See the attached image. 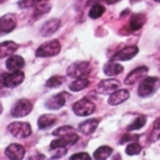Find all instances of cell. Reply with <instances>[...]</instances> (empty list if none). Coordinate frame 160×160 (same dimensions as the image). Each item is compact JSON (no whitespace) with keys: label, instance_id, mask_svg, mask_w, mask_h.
I'll return each instance as SVG.
<instances>
[{"label":"cell","instance_id":"1","mask_svg":"<svg viewBox=\"0 0 160 160\" xmlns=\"http://www.w3.org/2000/svg\"><path fill=\"white\" fill-rule=\"evenodd\" d=\"M25 79V73L22 71L0 73V90L3 88L13 89L21 85Z\"/></svg>","mask_w":160,"mask_h":160},{"label":"cell","instance_id":"2","mask_svg":"<svg viewBox=\"0 0 160 160\" xmlns=\"http://www.w3.org/2000/svg\"><path fill=\"white\" fill-rule=\"evenodd\" d=\"M159 86H160V79L158 77L156 76L145 77L142 79V81L138 86V94L142 98L149 97L157 91Z\"/></svg>","mask_w":160,"mask_h":160},{"label":"cell","instance_id":"3","mask_svg":"<svg viewBox=\"0 0 160 160\" xmlns=\"http://www.w3.org/2000/svg\"><path fill=\"white\" fill-rule=\"evenodd\" d=\"M92 72V65L88 61L78 60L72 63L67 69V75L72 78H83Z\"/></svg>","mask_w":160,"mask_h":160},{"label":"cell","instance_id":"4","mask_svg":"<svg viewBox=\"0 0 160 160\" xmlns=\"http://www.w3.org/2000/svg\"><path fill=\"white\" fill-rule=\"evenodd\" d=\"M61 49L60 43L58 40H52L40 45L36 51L38 58H50L59 54Z\"/></svg>","mask_w":160,"mask_h":160},{"label":"cell","instance_id":"5","mask_svg":"<svg viewBox=\"0 0 160 160\" xmlns=\"http://www.w3.org/2000/svg\"><path fill=\"white\" fill-rule=\"evenodd\" d=\"M9 132L16 138H26L31 135V126L26 122H13L8 126Z\"/></svg>","mask_w":160,"mask_h":160},{"label":"cell","instance_id":"6","mask_svg":"<svg viewBox=\"0 0 160 160\" xmlns=\"http://www.w3.org/2000/svg\"><path fill=\"white\" fill-rule=\"evenodd\" d=\"M72 111L77 116H90L95 111V105L88 98H82L73 104Z\"/></svg>","mask_w":160,"mask_h":160},{"label":"cell","instance_id":"7","mask_svg":"<svg viewBox=\"0 0 160 160\" xmlns=\"http://www.w3.org/2000/svg\"><path fill=\"white\" fill-rule=\"evenodd\" d=\"M32 108H33L32 103L29 100L23 98V99H20L17 102H15V104L12 108L11 114L14 118L26 117L31 112Z\"/></svg>","mask_w":160,"mask_h":160},{"label":"cell","instance_id":"8","mask_svg":"<svg viewBox=\"0 0 160 160\" xmlns=\"http://www.w3.org/2000/svg\"><path fill=\"white\" fill-rule=\"evenodd\" d=\"M17 20L14 14L9 13L0 17V37L12 32L16 28Z\"/></svg>","mask_w":160,"mask_h":160},{"label":"cell","instance_id":"9","mask_svg":"<svg viewBox=\"0 0 160 160\" xmlns=\"http://www.w3.org/2000/svg\"><path fill=\"white\" fill-rule=\"evenodd\" d=\"M78 139H79V136L75 132H72L70 134H67L62 137H58V138L52 140L50 143V149L54 150L57 148L67 147L68 145H72L76 143Z\"/></svg>","mask_w":160,"mask_h":160},{"label":"cell","instance_id":"10","mask_svg":"<svg viewBox=\"0 0 160 160\" xmlns=\"http://www.w3.org/2000/svg\"><path fill=\"white\" fill-rule=\"evenodd\" d=\"M121 83L116 79H105L99 83L97 91L103 95H110L117 90H119Z\"/></svg>","mask_w":160,"mask_h":160},{"label":"cell","instance_id":"11","mask_svg":"<svg viewBox=\"0 0 160 160\" xmlns=\"http://www.w3.org/2000/svg\"><path fill=\"white\" fill-rule=\"evenodd\" d=\"M148 67L146 66H139L133 70L124 79V84L125 85H134L136 84L138 80L143 79L144 76L148 73Z\"/></svg>","mask_w":160,"mask_h":160},{"label":"cell","instance_id":"12","mask_svg":"<svg viewBox=\"0 0 160 160\" xmlns=\"http://www.w3.org/2000/svg\"><path fill=\"white\" fill-rule=\"evenodd\" d=\"M138 53V46H136V45L127 46V47L122 49L121 51H119L118 53H116L113 56V58H111V60H114V61H126V60H130L135 56H137Z\"/></svg>","mask_w":160,"mask_h":160},{"label":"cell","instance_id":"13","mask_svg":"<svg viewBox=\"0 0 160 160\" xmlns=\"http://www.w3.org/2000/svg\"><path fill=\"white\" fill-rule=\"evenodd\" d=\"M25 153H26V149L24 148V146L17 143H12L9 145L5 150V154L7 155V157L12 160L23 159Z\"/></svg>","mask_w":160,"mask_h":160},{"label":"cell","instance_id":"14","mask_svg":"<svg viewBox=\"0 0 160 160\" xmlns=\"http://www.w3.org/2000/svg\"><path fill=\"white\" fill-rule=\"evenodd\" d=\"M60 24L61 22L59 19H50L42 25L40 32L43 37H49L58 31V29L60 27Z\"/></svg>","mask_w":160,"mask_h":160},{"label":"cell","instance_id":"15","mask_svg":"<svg viewBox=\"0 0 160 160\" xmlns=\"http://www.w3.org/2000/svg\"><path fill=\"white\" fill-rule=\"evenodd\" d=\"M130 97V93L127 90H117L110 94L108 103L110 106H118L124 103Z\"/></svg>","mask_w":160,"mask_h":160},{"label":"cell","instance_id":"16","mask_svg":"<svg viewBox=\"0 0 160 160\" xmlns=\"http://www.w3.org/2000/svg\"><path fill=\"white\" fill-rule=\"evenodd\" d=\"M65 103H66V99L64 93H58L51 96L45 102V108L50 110H58L61 108L65 105Z\"/></svg>","mask_w":160,"mask_h":160},{"label":"cell","instance_id":"17","mask_svg":"<svg viewBox=\"0 0 160 160\" xmlns=\"http://www.w3.org/2000/svg\"><path fill=\"white\" fill-rule=\"evenodd\" d=\"M19 44L12 41H6L0 43V58L11 57L17 51Z\"/></svg>","mask_w":160,"mask_h":160},{"label":"cell","instance_id":"18","mask_svg":"<svg viewBox=\"0 0 160 160\" xmlns=\"http://www.w3.org/2000/svg\"><path fill=\"white\" fill-rule=\"evenodd\" d=\"M99 124L98 120L96 119H88L84 122H82L78 126V130L80 133H82L85 136H89L92 135V133H94V131L96 130L97 126Z\"/></svg>","mask_w":160,"mask_h":160},{"label":"cell","instance_id":"19","mask_svg":"<svg viewBox=\"0 0 160 160\" xmlns=\"http://www.w3.org/2000/svg\"><path fill=\"white\" fill-rule=\"evenodd\" d=\"M25 66V60L20 56L12 55L6 61V67L11 72L21 71V69Z\"/></svg>","mask_w":160,"mask_h":160},{"label":"cell","instance_id":"20","mask_svg":"<svg viewBox=\"0 0 160 160\" xmlns=\"http://www.w3.org/2000/svg\"><path fill=\"white\" fill-rule=\"evenodd\" d=\"M122 71H123V67L121 64L115 62L114 60H110V61L107 62L104 66V72H105V74H107L108 76L118 75Z\"/></svg>","mask_w":160,"mask_h":160},{"label":"cell","instance_id":"21","mask_svg":"<svg viewBox=\"0 0 160 160\" xmlns=\"http://www.w3.org/2000/svg\"><path fill=\"white\" fill-rule=\"evenodd\" d=\"M146 23V16L143 13H135L131 16L129 26L133 31L139 30Z\"/></svg>","mask_w":160,"mask_h":160},{"label":"cell","instance_id":"22","mask_svg":"<svg viewBox=\"0 0 160 160\" xmlns=\"http://www.w3.org/2000/svg\"><path fill=\"white\" fill-rule=\"evenodd\" d=\"M57 122V118L53 114H43L38 120V126L40 129H47L53 126Z\"/></svg>","mask_w":160,"mask_h":160},{"label":"cell","instance_id":"23","mask_svg":"<svg viewBox=\"0 0 160 160\" xmlns=\"http://www.w3.org/2000/svg\"><path fill=\"white\" fill-rule=\"evenodd\" d=\"M90 85V81L88 79H86L85 77L83 78H76V80L72 81L70 85H69V90L72 92H80L86 88H88V86Z\"/></svg>","mask_w":160,"mask_h":160},{"label":"cell","instance_id":"24","mask_svg":"<svg viewBox=\"0 0 160 160\" xmlns=\"http://www.w3.org/2000/svg\"><path fill=\"white\" fill-rule=\"evenodd\" d=\"M113 150L109 146H101L93 152V158L99 160H105L109 157Z\"/></svg>","mask_w":160,"mask_h":160},{"label":"cell","instance_id":"25","mask_svg":"<svg viewBox=\"0 0 160 160\" xmlns=\"http://www.w3.org/2000/svg\"><path fill=\"white\" fill-rule=\"evenodd\" d=\"M51 10V6L49 4H39L36 6L34 12H33V14H32V17L34 19H38L40 17H42V15L46 14L47 12H49V11Z\"/></svg>","mask_w":160,"mask_h":160},{"label":"cell","instance_id":"26","mask_svg":"<svg viewBox=\"0 0 160 160\" xmlns=\"http://www.w3.org/2000/svg\"><path fill=\"white\" fill-rule=\"evenodd\" d=\"M106 12V8L101 5L100 3L99 4H94L92 6V9L90 10V12H89V16L92 18V19H97L99 17H101L104 12Z\"/></svg>","mask_w":160,"mask_h":160},{"label":"cell","instance_id":"27","mask_svg":"<svg viewBox=\"0 0 160 160\" xmlns=\"http://www.w3.org/2000/svg\"><path fill=\"white\" fill-rule=\"evenodd\" d=\"M64 82V77L61 76V75H54L52 77H50L46 83H45V86L47 88H51V89H54V88H58L59 86H61Z\"/></svg>","mask_w":160,"mask_h":160},{"label":"cell","instance_id":"28","mask_svg":"<svg viewBox=\"0 0 160 160\" xmlns=\"http://www.w3.org/2000/svg\"><path fill=\"white\" fill-rule=\"evenodd\" d=\"M146 122H147V118L145 116H139V117L136 118L135 121L129 126H127V130L128 131L139 130L146 124Z\"/></svg>","mask_w":160,"mask_h":160},{"label":"cell","instance_id":"29","mask_svg":"<svg viewBox=\"0 0 160 160\" xmlns=\"http://www.w3.org/2000/svg\"><path fill=\"white\" fill-rule=\"evenodd\" d=\"M158 139H160V118L157 119L153 122V126H152V132L150 134V140L151 141L155 142Z\"/></svg>","mask_w":160,"mask_h":160},{"label":"cell","instance_id":"30","mask_svg":"<svg viewBox=\"0 0 160 160\" xmlns=\"http://www.w3.org/2000/svg\"><path fill=\"white\" fill-rule=\"evenodd\" d=\"M47 0H19L18 1V6L21 9H28L31 7H35Z\"/></svg>","mask_w":160,"mask_h":160},{"label":"cell","instance_id":"31","mask_svg":"<svg viewBox=\"0 0 160 160\" xmlns=\"http://www.w3.org/2000/svg\"><path fill=\"white\" fill-rule=\"evenodd\" d=\"M72 132H75L74 128L72 126H70V125H64V126H61V127H58L57 128L54 132H53V136L55 137H62V136H65L67 134H70Z\"/></svg>","mask_w":160,"mask_h":160},{"label":"cell","instance_id":"32","mask_svg":"<svg viewBox=\"0 0 160 160\" xmlns=\"http://www.w3.org/2000/svg\"><path fill=\"white\" fill-rule=\"evenodd\" d=\"M141 146L138 143H130L126 148H125V152L128 155H136L138 154L141 152Z\"/></svg>","mask_w":160,"mask_h":160},{"label":"cell","instance_id":"33","mask_svg":"<svg viewBox=\"0 0 160 160\" xmlns=\"http://www.w3.org/2000/svg\"><path fill=\"white\" fill-rule=\"evenodd\" d=\"M71 160H91V156L87 152H77L70 156Z\"/></svg>","mask_w":160,"mask_h":160},{"label":"cell","instance_id":"34","mask_svg":"<svg viewBox=\"0 0 160 160\" xmlns=\"http://www.w3.org/2000/svg\"><path fill=\"white\" fill-rule=\"evenodd\" d=\"M54 151V153L52 155V159H56V158H60L62 157L63 155H65L67 153V149L66 147H62V148H57V149H54L52 150Z\"/></svg>","mask_w":160,"mask_h":160},{"label":"cell","instance_id":"35","mask_svg":"<svg viewBox=\"0 0 160 160\" xmlns=\"http://www.w3.org/2000/svg\"><path fill=\"white\" fill-rule=\"evenodd\" d=\"M134 138H135V137H132V136H130V135L126 134V135H124V136H123V138L121 139L120 144H123V143H125V142H127V141L134 140Z\"/></svg>","mask_w":160,"mask_h":160},{"label":"cell","instance_id":"36","mask_svg":"<svg viewBox=\"0 0 160 160\" xmlns=\"http://www.w3.org/2000/svg\"><path fill=\"white\" fill-rule=\"evenodd\" d=\"M100 2H105V0H88L87 5L88 6H92L94 4H99Z\"/></svg>","mask_w":160,"mask_h":160},{"label":"cell","instance_id":"37","mask_svg":"<svg viewBox=\"0 0 160 160\" xmlns=\"http://www.w3.org/2000/svg\"><path fill=\"white\" fill-rule=\"evenodd\" d=\"M119 1H121V0H105V2L108 5H112V4H116L118 3Z\"/></svg>","mask_w":160,"mask_h":160},{"label":"cell","instance_id":"38","mask_svg":"<svg viewBox=\"0 0 160 160\" xmlns=\"http://www.w3.org/2000/svg\"><path fill=\"white\" fill-rule=\"evenodd\" d=\"M2 112H3V106L1 105V103H0V115L2 114Z\"/></svg>","mask_w":160,"mask_h":160},{"label":"cell","instance_id":"39","mask_svg":"<svg viewBox=\"0 0 160 160\" xmlns=\"http://www.w3.org/2000/svg\"><path fill=\"white\" fill-rule=\"evenodd\" d=\"M4 1H5V0H0V4H2V3H3Z\"/></svg>","mask_w":160,"mask_h":160},{"label":"cell","instance_id":"40","mask_svg":"<svg viewBox=\"0 0 160 160\" xmlns=\"http://www.w3.org/2000/svg\"><path fill=\"white\" fill-rule=\"evenodd\" d=\"M154 1H156V2H159V3H160V0H154Z\"/></svg>","mask_w":160,"mask_h":160}]
</instances>
